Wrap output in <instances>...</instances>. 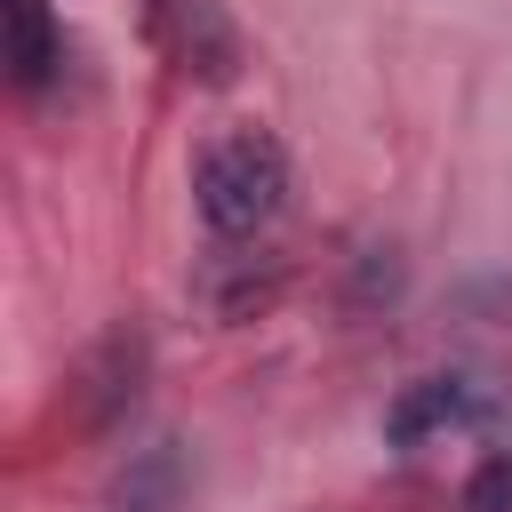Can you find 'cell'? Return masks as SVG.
I'll use <instances>...</instances> for the list:
<instances>
[{
	"instance_id": "cell-1",
	"label": "cell",
	"mask_w": 512,
	"mask_h": 512,
	"mask_svg": "<svg viewBox=\"0 0 512 512\" xmlns=\"http://www.w3.org/2000/svg\"><path fill=\"white\" fill-rule=\"evenodd\" d=\"M192 200H200L208 232L248 240V232H264V224L280 216V200H288V152H280L264 128H232V136H216V144L200 152Z\"/></svg>"
},
{
	"instance_id": "cell-2",
	"label": "cell",
	"mask_w": 512,
	"mask_h": 512,
	"mask_svg": "<svg viewBox=\"0 0 512 512\" xmlns=\"http://www.w3.org/2000/svg\"><path fill=\"white\" fill-rule=\"evenodd\" d=\"M144 24L176 72H192L208 88H224L240 72V32H232L224 0H144Z\"/></svg>"
},
{
	"instance_id": "cell-3",
	"label": "cell",
	"mask_w": 512,
	"mask_h": 512,
	"mask_svg": "<svg viewBox=\"0 0 512 512\" xmlns=\"http://www.w3.org/2000/svg\"><path fill=\"white\" fill-rule=\"evenodd\" d=\"M488 408H496L488 384H472V376H424V384H408V392L384 408V440L416 448V440H432V432H448V424H480Z\"/></svg>"
},
{
	"instance_id": "cell-4",
	"label": "cell",
	"mask_w": 512,
	"mask_h": 512,
	"mask_svg": "<svg viewBox=\"0 0 512 512\" xmlns=\"http://www.w3.org/2000/svg\"><path fill=\"white\" fill-rule=\"evenodd\" d=\"M176 504H184V448L176 440L128 456L104 488V512H176Z\"/></svg>"
},
{
	"instance_id": "cell-5",
	"label": "cell",
	"mask_w": 512,
	"mask_h": 512,
	"mask_svg": "<svg viewBox=\"0 0 512 512\" xmlns=\"http://www.w3.org/2000/svg\"><path fill=\"white\" fill-rule=\"evenodd\" d=\"M8 64H16L24 88H40L56 72V16H48V0H8Z\"/></svg>"
},
{
	"instance_id": "cell-6",
	"label": "cell",
	"mask_w": 512,
	"mask_h": 512,
	"mask_svg": "<svg viewBox=\"0 0 512 512\" xmlns=\"http://www.w3.org/2000/svg\"><path fill=\"white\" fill-rule=\"evenodd\" d=\"M464 512H512V448H496V456L464 480Z\"/></svg>"
}]
</instances>
